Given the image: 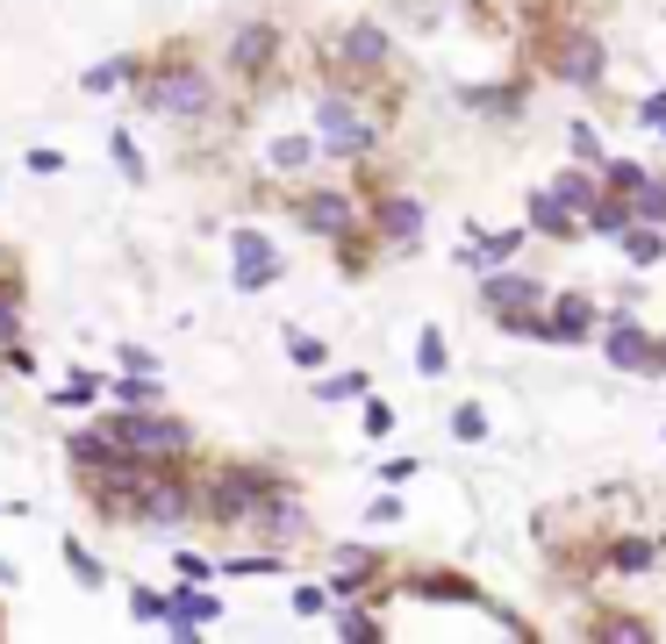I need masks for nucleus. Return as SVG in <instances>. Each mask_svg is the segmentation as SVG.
<instances>
[{"label":"nucleus","mask_w":666,"mask_h":644,"mask_svg":"<svg viewBox=\"0 0 666 644\" xmlns=\"http://www.w3.org/2000/svg\"><path fill=\"white\" fill-rule=\"evenodd\" d=\"M273 494H287V480H280L273 466H222V473L201 480V516H215V523H251Z\"/></svg>","instance_id":"obj_1"},{"label":"nucleus","mask_w":666,"mask_h":644,"mask_svg":"<svg viewBox=\"0 0 666 644\" xmlns=\"http://www.w3.org/2000/svg\"><path fill=\"white\" fill-rule=\"evenodd\" d=\"M144 108H151V115H172V122H208L215 115V79H208L194 58L172 51L165 65L144 79Z\"/></svg>","instance_id":"obj_2"},{"label":"nucleus","mask_w":666,"mask_h":644,"mask_svg":"<svg viewBox=\"0 0 666 644\" xmlns=\"http://www.w3.org/2000/svg\"><path fill=\"white\" fill-rule=\"evenodd\" d=\"M316 144L330 158H373L380 151V122L359 108V86H330L316 101Z\"/></svg>","instance_id":"obj_3"},{"label":"nucleus","mask_w":666,"mask_h":644,"mask_svg":"<svg viewBox=\"0 0 666 644\" xmlns=\"http://www.w3.org/2000/svg\"><path fill=\"white\" fill-rule=\"evenodd\" d=\"M538 58H545V72L559 86H602V72H609V51H602V36L588 22H559Z\"/></svg>","instance_id":"obj_4"},{"label":"nucleus","mask_w":666,"mask_h":644,"mask_svg":"<svg viewBox=\"0 0 666 644\" xmlns=\"http://www.w3.org/2000/svg\"><path fill=\"white\" fill-rule=\"evenodd\" d=\"M108 430H115L130 451H144V458H180V451H194V430L180 423V416H158V408H122Z\"/></svg>","instance_id":"obj_5"},{"label":"nucleus","mask_w":666,"mask_h":644,"mask_svg":"<svg viewBox=\"0 0 666 644\" xmlns=\"http://www.w3.org/2000/svg\"><path fill=\"white\" fill-rule=\"evenodd\" d=\"M337 65H344V86L387 79V65H394L387 29H380V22H344V29H337Z\"/></svg>","instance_id":"obj_6"},{"label":"nucleus","mask_w":666,"mask_h":644,"mask_svg":"<svg viewBox=\"0 0 666 644\" xmlns=\"http://www.w3.org/2000/svg\"><path fill=\"white\" fill-rule=\"evenodd\" d=\"M294 222H301L308 237H351V230H359V194L308 187V194H294Z\"/></svg>","instance_id":"obj_7"},{"label":"nucleus","mask_w":666,"mask_h":644,"mask_svg":"<svg viewBox=\"0 0 666 644\" xmlns=\"http://www.w3.org/2000/svg\"><path fill=\"white\" fill-rule=\"evenodd\" d=\"M423 201L416 194H373V237L387 244V251H416L423 244Z\"/></svg>","instance_id":"obj_8"},{"label":"nucleus","mask_w":666,"mask_h":644,"mask_svg":"<svg viewBox=\"0 0 666 644\" xmlns=\"http://www.w3.org/2000/svg\"><path fill=\"white\" fill-rule=\"evenodd\" d=\"M652 344H659V337H652V330L631 315V308H616L609 330H602V351H609L616 373H652Z\"/></svg>","instance_id":"obj_9"},{"label":"nucleus","mask_w":666,"mask_h":644,"mask_svg":"<svg viewBox=\"0 0 666 644\" xmlns=\"http://www.w3.org/2000/svg\"><path fill=\"white\" fill-rule=\"evenodd\" d=\"M523 230H530V237H552V244H574V237H588V222L574 215V208H566L552 187L523 194Z\"/></svg>","instance_id":"obj_10"},{"label":"nucleus","mask_w":666,"mask_h":644,"mask_svg":"<svg viewBox=\"0 0 666 644\" xmlns=\"http://www.w3.org/2000/svg\"><path fill=\"white\" fill-rule=\"evenodd\" d=\"M480 308H495V315H523V308H545V287L530 280V272H480Z\"/></svg>","instance_id":"obj_11"},{"label":"nucleus","mask_w":666,"mask_h":644,"mask_svg":"<svg viewBox=\"0 0 666 644\" xmlns=\"http://www.w3.org/2000/svg\"><path fill=\"white\" fill-rule=\"evenodd\" d=\"M273 58H280V29L273 22H244V29L230 36V72H237V79H266Z\"/></svg>","instance_id":"obj_12"},{"label":"nucleus","mask_w":666,"mask_h":644,"mask_svg":"<svg viewBox=\"0 0 666 644\" xmlns=\"http://www.w3.org/2000/svg\"><path fill=\"white\" fill-rule=\"evenodd\" d=\"M330 566H337V573H330V594H337V602H359V594L373 587L380 573H387V559H380V552H366V544H344V552H330Z\"/></svg>","instance_id":"obj_13"},{"label":"nucleus","mask_w":666,"mask_h":644,"mask_svg":"<svg viewBox=\"0 0 666 644\" xmlns=\"http://www.w3.org/2000/svg\"><path fill=\"white\" fill-rule=\"evenodd\" d=\"M230 251H237V287L244 294H258V287H273V280H280V258H273V244L258 237V230H237Z\"/></svg>","instance_id":"obj_14"},{"label":"nucleus","mask_w":666,"mask_h":644,"mask_svg":"<svg viewBox=\"0 0 666 644\" xmlns=\"http://www.w3.org/2000/svg\"><path fill=\"white\" fill-rule=\"evenodd\" d=\"M552 344H588L602 330V315H595V301H588V294H559V301H552Z\"/></svg>","instance_id":"obj_15"},{"label":"nucleus","mask_w":666,"mask_h":644,"mask_svg":"<svg viewBox=\"0 0 666 644\" xmlns=\"http://www.w3.org/2000/svg\"><path fill=\"white\" fill-rule=\"evenodd\" d=\"M602 566H616V573H652V566H659V537H645V530H616V537L602 544Z\"/></svg>","instance_id":"obj_16"},{"label":"nucleus","mask_w":666,"mask_h":644,"mask_svg":"<svg viewBox=\"0 0 666 644\" xmlns=\"http://www.w3.org/2000/svg\"><path fill=\"white\" fill-rule=\"evenodd\" d=\"M222 616V594H201V587H172V616H165V630L172 637H194L201 623H215Z\"/></svg>","instance_id":"obj_17"},{"label":"nucleus","mask_w":666,"mask_h":644,"mask_svg":"<svg viewBox=\"0 0 666 644\" xmlns=\"http://www.w3.org/2000/svg\"><path fill=\"white\" fill-rule=\"evenodd\" d=\"M251 530H266L273 544H294V537H308V509L294 501V494H273V501L251 516Z\"/></svg>","instance_id":"obj_18"},{"label":"nucleus","mask_w":666,"mask_h":644,"mask_svg":"<svg viewBox=\"0 0 666 644\" xmlns=\"http://www.w3.org/2000/svg\"><path fill=\"white\" fill-rule=\"evenodd\" d=\"M516 251H523V230H509V237H473V230H466L459 265H466V272H495V265H509Z\"/></svg>","instance_id":"obj_19"},{"label":"nucleus","mask_w":666,"mask_h":644,"mask_svg":"<svg viewBox=\"0 0 666 644\" xmlns=\"http://www.w3.org/2000/svg\"><path fill=\"white\" fill-rule=\"evenodd\" d=\"M552 194H559V201H566V208H574V215L588 222V208L602 201V172H595V165H566L559 179H552Z\"/></svg>","instance_id":"obj_20"},{"label":"nucleus","mask_w":666,"mask_h":644,"mask_svg":"<svg viewBox=\"0 0 666 644\" xmlns=\"http://www.w3.org/2000/svg\"><path fill=\"white\" fill-rule=\"evenodd\" d=\"M631 194H616V187H602V201L588 208V237H624L631 230Z\"/></svg>","instance_id":"obj_21"},{"label":"nucleus","mask_w":666,"mask_h":644,"mask_svg":"<svg viewBox=\"0 0 666 644\" xmlns=\"http://www.w3.org/2000/svg\"><path fill=\"white\" fill-rule=\"evenodd\" d=\"M616 244H624V258H631V265H659V258H666V222H631Z\"/></svg>","instance_id":"obj_22"},{"label":"nucleus","mask_w":666,"mask_h":644,"mask_svg":"<svg viewBox=\"0 0 666 644\" xmlns=\"http://www.w3.org/2000/svg\"><path fill=\"white\" fill-rule=\"evenodd\" d=\"M459 101L480 108V115H516V108H523V79H509V86H466Z\"/></svg>","instance_id":"obj_23"},{"label":"nucleus","mask_w":666,"mask_h":644,"mask_svg":"<svg viewBox=\"0 0 666 644\" xmlns=\"http://www.w3.org/2000/svg\"><path fill=\"white\" fill-rule=\"evenodd\" d=\"M137 72H144V58H108V65H94V72H86V94H115V86L122 79H137Z\"/></svg>","instance_id":"obj_24"},{"label":"nucleus","mask_w":666,"mask_h":644,"mask_svg":"<svg viewBox=\"0 0 666 644\" xmlns=\"http://www.w3.org/2000/svg\"><path fill=\"white\" fill-rule=\"evenodd\" d=\"M416 373H423V380L452 373V366H444V330H437V322H423V330H416Z\"/></svg>","instance_id":"obj_25"},{"label":"nucleus","mask_w":666,"mask_h":644,"mask_svg":"<svg viewBox=\"0 0 666 644\" xmlns=\"http://www.w3.org/2000/svg\"><path fill=\"white\" fill-rule=\"evenodd\" d=\"M631 215L638 222H666V172H645V187L631 194Z\"/></svg>","instance_id":"obj_26"},{"label":"nucleus","mask_w":666,"mask_h":644,"mask_svg":"<svg viewBox=\"0 0 666 644\" xmlns=\"http://www.w3.org/2000/svg\"><path fill=\"white\" fill-rule=\"evenodd\" d=\"M373 394V373H337V380H316V401H366Z\"/></svg>","instance_id":"obj_27"},{"label":"nucleus","mask_w":666,"mask_h":644,"mask_svg":"<svg viewBox=\"0 0 666 644\" xmlns=\"http://www.w3.org/2000/svg\"><path fill=\"white\" fill-rule=\"evenodd\" d=\"M566 151H574V165H609V151H602V136L588 129V122H574V129H566Z\"/></svg>","instance_id":"obj_28"},{"label":"nucleus","mask_w":666,"mask_h":644,"mask_svg":"<svg viewBox=\"0 0 666 644\" xmlns=\"http://www.w3.org/2000/svg\"><path fill=\"white\" fill-rule=\"evenodd\" d=\"M65 566H72V580H79V587H101V580H108V566L94 559L79 537H65Z\"/></svg>","instance_id":"obj_29"},{"label":"nucleus","mask_w":666,"mask_h":644,"mask_svg":"<svg viewBox=\"0 0 666 644\" xmlns=\"http://www.w3.org/2000/svg\"><path fill=\"white\" fill-rule=\"evenodd\" d=\"M287 358L301 366V373H316V366L330 358V344H323V337H308V330H287Z\"/></svg>","instance_id":"obj_30"},{"label":"nucleus","mask_w":666,"mask_h":644,"mask_svg":"<svg viewBox=\"0 0 666 644\" xmlns=\"http://www.w3.org/2000/svg\"><path fill=\"white\" fill-rule=\"evenodd\" d=\"M130 616H137V623H165V616H172V594H158V587H130Z\"/></svg>","instance_id":"obj_31"},{"label":"nucleus","mask_w":666,"mask_h":644,"mask_svg":"<svg viewBox=\"0 0 666 644\" xmlns=\"http://www.w3.org/2000/svg\"><path fill=\"white\" fill-rule=\"evenodd\" d=\"M602 187L638 194V187H645V165H638V158H609V165H602Z\"/></svg>","instance_id":"obj_32"},{"label":"nucleus","mask_w":666,"mask_h":644,"mask_svg":"<svg viewBox=\"0 0 666 644\" xmlns=\"http://www.w3.org/2000/svg\"><path fill=\"white\" fill-rule=\"evenodd\" d=\"M316 151H323V144H308V136H280V144H273V165L280 172H301Z\"/></svg>","instance_id":"obj_33"},{"label":"nucleus","mask_w":666,"mask_h":644,"mask_svg":"<svg viewBox=\"0 0 666 644\" xmlns=\"http://www.w3.org/2000/svg\"><path fill=\"white\" fill-rule=\"evenodd\" d=\"M115 394H122V408H158V373H130Z\"/></svg>","instance_id":"obj_34"},{"label":"nucleus","mask_w":666,"mask_h":644,"mask_svg":"<svg viewBox=\"0 0 666 644\" xmlns=\"http://www.w3.org/2000/svg\"><path fill=\"white\" fill-rule=\"evenodd\" d=\"M452 437H459V444H480V437H488V416H480L473 401H459V408H452Z\"/></svg>","instance_id":"obj_35"},{"label":"nucleus","mask_w":666,"mask_h":644,"mask_svg":"<svg viewBox=\"0 0 666 644\" xmlns=\"http://www.w3.org/2000/svg\"><path fill=\"white\" fill-rule=\"evenodd\" d=\"M595 637H652V623H638V616H595Z\"/></svg>","instance_id":"obj_36"},{"label":"nucleus","mask_w":666,"mask_h":644,"mask_svg":"<svg viewBox=\"0 0 666 644\" xmlns=\"http://www.w3.org/2000/svg\"><path fill=\"white\" fill-rule=\"evenodd\" d=\"M108 151H115V165L130 172V187H144V151H137V144H130V136H115Z\"/></svg>","instance_id":"obj_37"},{"label":"nucleus","mask_w":666,"mask_h":644,"mask_svg":"<svg viewBox=\"0 0 666 644\" xmlns=\"http://www.w3.org/2000/svg\"><path fill=\"white\" fill-rule=\"evenodd\" d=\"M15 330H22V315H15V287H0V358H8Z\"/></svg>","instance_id":"obj_38"},{"label":"nucleus","mask_w":666,"mask_h":644,"mask_svg":"<svg viewBox=\"0 0 666 644\" xmlns=\"http://www.w3.org/2000/svg\"><path fill=\"white\" fill-rule=\"evenodd\" d=\"M330 602H337L330 587H294V616H323Z\"/></svg>","instance_id":"obj_39"},{"label":"nucleus","mask_w":666,"mask_h":644,"mask_svg":"<svg viewBox=\"0 0 666 644\" xmlns=\"http://www.w3.org/2000/svg\"><path fill=\"white\" fill-rule=\"evenodd\" d=\"M337 630H344V637H380V616H366V609H344V616H337Z\"/></svg>","instance_id":"obj_40"},{"label":"nucleus","mask_w":666,"mask_h":644,"mask_svg":"<svg viewBox=\"0 0 666 644\" xmlns=\"http://www.w3.org/2000/svg\"><path fill=\"white\" fill-rule=\"evenodd\" d=\"M366 437H394V408L387 401H366Z\"/></svg>","instance_id":"obj_41"},{"label":"nucleus","mask_w":666,"mask_h":644,"mask_svg":"<svg viewBox=\"0 0 666 644\" xmlns=\"http://www.w3.org/2000/svg\"><path fill=\"white\" fill-rule=\"evenodd\" d=\"M380 480H387V487H409V480H416V458H387V466H380Z\"/></svg>","instance_id":"obj_42"},{"label":"nucleus","mask_w":666,"mask_h":644,"mask_svg":"<svg viewBox=\"0 0 666 644\" xmlns=\"http://www.w3.org/2000/svg\"><path fill=\"white\" fill-rule=\"evenodd\" d=\"M122 366H130V373H158V358L144 351V344H122Z\"/></svg>","instance_id":"obj_43"},{"label":"nucleus","mask_w":666,"mask_h":644,"mask_svg":"<svg viewBox=\"0 0 666 644\" xmlns=\"http://www.w3.org/2000/svg\"><path fill=\"white\" fill-rule=\"evenodd\" d=\"M638 122H666V86H659V94H645V101H638Z\"/></svg>","instance_id":"obj_44"},{"label":"nucleus","mask_w":666,"mask_h":644,"mask_svg":"<svg viewBox=\"0 0 666 644\" xmlns=\"http://www.w3.org/2000/svg\"><path fill=\"white\" fill-rule=\"evenodd\" d=\"M180 580H208V559H201V552H180Z\"/></svg>","instance_id":"obj_45"},{"label":"nucleus","mask_w":666,"mask_h":644,"mask_svg":"<svg viewBox=\"0 0 666 644\" xmlns=\"http://www.w3.org/2000/svg\"><path fill=\"white\" fill-rule=\"evenodd\" d=\"M652 380H666V337L652 344Z\"/></svg>","instance_id":"obj_46"}]
</instances>
